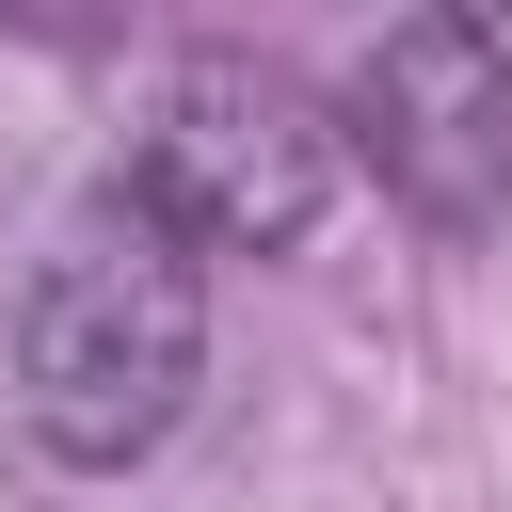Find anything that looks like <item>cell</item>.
Wrapping results in <instances>:
<instances>
[{
    "label": "cell",
    "mask_w": 512,
    "mask_h": 512,
    "mask_svg": "<svg viewBox=\"0 0 512 512\" xmlns=\"http://www.w3.org/2000/svg\"><path fill=\"white\" fill-rule=\"evenodd\" d=\"M192 368H208V256L128 192L96 176L32 256H16V304H0V400L48 464L112 480L144 464L176 416H192Z\"/></svg>",
    "instance_id": "cell-1"
},
{
    "label": "cell",
    "mask_w": 512,
    "mask_h": 512,
    "mask_svg": "<svg viewBox=\"0 0 512 512\" xmlns=\"http://www.w3.org/2000/svg\"><path fill=\"white\" fill-rule=\"evenodd\" d=\"M336 96H304L288 64H192L160 96V128L128 144V192L192 240V256H288L320 208H336Z\"/></svg>",
    "instance_id": "cell-2"
},
{
    "label": "cell",
    "mask_w": 512,
    "mask_h": 512,
    "mask_svg": "<svg viewBox=\"0 0 512 512\" xmlns=\"http://www.w3.org/2000/svg\"><path fill=\"white\" fill-rule=\"evenodd\" d=\"M336 128H352V160H368L416 224H448V240L512 224V48H496L480 16H400V32L352 64Z\"/></svg>",
    "instance_id": "cell-3"
}]
</instances>
